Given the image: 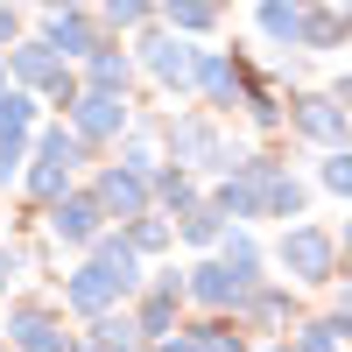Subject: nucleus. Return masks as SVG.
<instances>
[{"label":"nucleus","mask_w":352,"mask_h":352,"mask_svg":"<svg viewBox=\"0 0 352 352\" xmlns=\"http://www.w3.org/2000/svg\"><path fill=\"white\" fill-rule=\"evenodd\" d=\"M275 268L296 282V289H324V282H338V232L310 226V219H289L282 240H275Z\"/></svg>","instance_id":"nucleus-1"},{"label":"nucleus","mask_w":352,"mask_h":352,"mask_svg":"<svg viewBox=\"0 0 352 352\" xmlns=\"http://www.w3.org/2000/svg\"><path fill=\"white\" fill-rule=\"evenodd\" d=\"M162 148H169V162H184L197 176H226L240 162V148H232L219 134V120H204V113H169L162 120Z\"/></svg>","instance_id":"nucleus-2"},{"label":"nucleus","mask_w":352,"mask_h":352,"mask_svg":"<svg viewBox=\"0 0 352 352\" xmlns=\"http://www.w3.org/2000/svg\"><path fill=\"white\" fill-rule=\"evenodd\" d=\"M134 64L148 71L162 92H197V50H190V36H176V28L162 21H148V28H134Z\"/></svg>","instance_id":"nucleus-3"},{"label":"nucleus","mask_w":352,"mask_h":352,"mask_svg":"<svg viewBox=\"0 0 352 352\" xmlns=\"http://www.w3.org/2000/svg\"><path fill=\"white\" fill-rule=\"evenodd\" d=\"M64 120H71V134L85 141V148H120V134L134 127V113H127V92H92V85H85Z\"/></svg>","instance_id":"nucleus-4"},{"label":"nucleus","mask_w":352,"mask_h":352,"mask_svg":"<svg viewBox=\"0 0 352 352\" xmlns=\"http://www.w3.org/2000/svg\"><path fill=\"white\" fill-rule=\"evenodd\" d=\"M289 134H303L310 148H352V113L338 106V92H303L289 99Z\"/></svg>","instance_id":"nucleus-5"},{"label":"nucleus","mask_w":352,"mask_h":352,"mask_svg":"<svg viewBox=\"0 0 352 352\" xmlns=\"http://www.w3.org/2000/svg\"><path fill=\"white\" fill-rule=\"evenodd\" d=\"M8 345L14 352H64L78 331H64V310H50V303H36V296H14L8 303Z\"/></svg>","instance_id":"nucleus-6"},{"label":"nucleus","mask_w":352,"mask_h":352,"mask_svg":"<svg viewBox=\"0 0 352 352\" xmlns=\"http://www.w3.org/2000/svg\"><path fill=\"white\" fill-rule=\"evenodd\" d=\"M43 212H50V240H56V247H71V254H85V247L106 232V204L92 197V184H85V190L71 184L56 204H43Z\"/></svg>","instance_id":"nucleus-7"},{"label":"nucleus","mask_w":352,"mask_h":352,"mask_svg":"<svg viewBox=\"0 0 352 352\" xmlns=\"http://www.w3.org/2000/svg\"><path fill=\"white\" fill-rule=\"evenodd\" d=\"M254 282L261 275H240V268H226V261L212 254V261H197V268H184V303H197V310H240L254 296Z\"/></svg>","instance_id":"nucleus-8"},{"label":"nucleus","mask_w":352,"mask_h":352,"mask_svg":"<svg viewBox=\"0 0 352 352\" xmlns=\"http://www.w3.org/2000/svg\"><path fill=\"white\" fill-rule=\"evenodd\" d=\"M232 317H240V331H254V338H289V331L303 324V317H296V282L282 289V282L261 275V282H254V296L232 310Z\"/></svg>","instance_id":"nucleus-9"},{"label":"nucleus","mask_w":352,"mask_h":352,"mask_svg":"<svg viewBox=\"0 0 352 352\" xmlns=\"http://www.w3.org/2000/svg\"><path fill=\"white\" fill-rule=\"evenodd\" d=\"M106 36H113V28L85 8V0H78V8H50V21H43V43L64 56V64H85V56H92Z\"/></svg>","instance_id":"nucleus-10"},{"label":"nucleus","mask_w":352,"mask_h":352,"mask_svg":"<svg viewBox=\"0 0 352 352\" xmlns=\"http://www.w3.org/2000/svg\"><path fill=\"white\" fill-rule=\"evenodd\" d=\"M247 92V56H232V50H197V99L212 106V113H232Z\"/></svg>","instance_id":"nucleus-11"},{"label":"nucleus","mask_w":352,"mask_h":352,"mask_svg":"<svg viewBox=\"0 0 352 352\" xmlns=\"http://www.w3.org/2000/svg\"><path fill=\"white\" fill-rule=\"evenodd\" d=\"M92 197L106 204V219H141V212H155V184L148 176H134V169H120V162H106L99 176H92Z\"/></svg>","instance_id":"nucleus-12"},{"label":"nucleus","mask_w":352,"mask_h":352,"mask_svg":"<svg viewBox=\"0 0 352 352\" xmlns=\"http://www.w3.org/2000/svg\"><path fill=\"white\" fill-rule=\"evenodd\" d=\"M113 303H127V289L113 282L92 254H85L78 268L64 275V310H71V317H99V310H113Z\"/></svg>","instance_id":"nucleus-13"},{"label":"nucleus","mask_w":352,"mask_h":352,"mask_svg":"<svg viewBox=\"0 0 352 352\" xmlns=\"http://www.w3.org/2000/svg\"><path fill=\"white\" fill-rule=\"evenodd\" d=\"M56 71H64V56H56L43 36H21V43L8 50V85H28V92H43Z\"/></svg>","instance_id":"nucleus-14"},{"label":"nucleus","mask_w":352,"mask_h":352,"mask_svg":"<svg viewBox=\"0 0 352 352\" xmlns=\"http://www.w3.org/2000/svg\"><path fill=\"white\" fill-rule=\"evenodd\" d=\"M85 85H92V92H127V85H134V50H120V43H99L92 56H85V71H78Z\"/></svg>","instance_id":"nucleus-15"},{"label":"nucleus","mask_w":352,"mask_h":352,"mask_svg":"<svg viewBox=\"0 0 352 352\" xmlns=\"http://www.w3.org/2000/svg\"><path fill=\"white\" fill-rule=\"evenodd\" d=\"M296 352H345L352 345V310H324V317H303L296 331H289Z\"/></svg>","instance_id":"nucleus-16"},{"label":"nucleus","mask_w":352,"mask_h":352,"mask_svg":"<svg viewBox=\"0 0 352 352\" xmlns=\"http://www.w3.org/2000/svg\"><path fill=\"white\" fill-rule=\"evenodd\" d=\"M197 197H204L197 169H184V162H162V169H155V212H162V219H184Z\"/></svg>","instance_id":"nucleus-17"},{"label":"nucleus","mask_w":352,"mask_h":352,"mask_svg":"<svg viewBox=\"0 0 352 352\" xmlns=\"http://www.w3.org/2000/svg\"><path fill=\"white\" fill-rule=\"evenodd\" d=\"M85 331H92L106 352H148V338H141V324H134V310H127V303H113V310H99V317H85Z\"/></svg>","instance_id":"nucleus-18"},{"label":"nucleus","mask_w":352,"mask_h":352,"mask_svg":"<svg viewBox=\"0 0 352 352\" xmlns=\"http://www.w3.org/2000/svg\"><path fill=\"white\" fill-rule=\"evenodd\" d=\"M254 28H261V43H275V50H303V8H289V0H261Z\"/></svg>","instance_id":"nucleus-19"},{"label":"nucleus","mask_w":352,"mask_h":352,"mask_svg":"<svg viewBox=\"0 0 352 352\" xmlns=\"http://www.w3.org/2000/svg\"><path fill=\"white\" fill-rule=\"evenodd\" d=\"M226 226H232V219L212 204V190H204V197L190 204V212L176 219V240H184V247H219V240H226Z\"/></svg>","instance_id":"nucleus-20"},{"label":"nucleus","mask_w":352,"mask_h":352,"mask_svg":"<svg viewBox=\"0 0 352 352\" xmlns=\"http://www.w3.org/2000/svg\"><path fill=\"white\" fill-rule=\"evenodd\" d=\"M155 21H169L176 36H212L219 8H212V0H155Z\"/></svg>","instance_id":"nucleus-21"},{"label":"nucleus","mask_w":352,"mask_h":352,"mask_svg":"<svg viewBox=\"0 0 352 352\" xmlns=\"http://www.w3.org/2000/svg\"><path fill=\"white\" fill-rule=\"evenodd\" d=\"M190 338H197L204 352H254V345H247V331H240V317H232V310H204V324H190Z\"/></svg>","instance_id":"nucleus-22"},{"label":"nucleus","mask_w":352,"mask_h":352,"mask_svg":"<svg viewBox=\"0 0 352 352\" xmlns=\"http://www.w3.org/2000/svg\"><path fill=\"white\" fill-rule=\"evenodd\" d=\"M127 240H134V254H141V261H162V254L176 247V219L141 212V219H127Z\"/></svg>","instance_id":"nucleus-23"},{"label":"nucleus","mask_w":352,"mask_h":352,"mask_svg":"<svg viewBox=\"0 0 352 352\" xmlns=\"http://www.w3.org/2000/svg\"><path fill=\"white\" fill-rule=\"evenodd\" d=\"M162 162H169V155L155 148V127H127V134H120V169H134V176H148V184H155Z\"/></svg>","instance_id":"nucleus-24"},{"label":"nucleus","mask_w":352,"mask_h":352,"mask_svg":"<svg viewBox=\"0 0 352 352\" xmlns=\"http://www.w3.org/2000/svg\"><path fill=\"white\" fill-rule=\"evenodd\" d=\"M212 254L226 261V268H240V275H261V268H268V254H261V240H254L247 226H226V240H219Z\"/></svg>","instance_id":"nucleus-25"},{"label":"nucleus","mask_w":352,"mask_h":352,"mask_svg":"<svg viewBox=\"0 0 352 352\" xmlns=\"http://www.w3.org/2000/svg\"><path fill=\"white\" fill-rule=\"evenodd\" d=\"M99 21L113 28V36H134V28L155 21V0H99Z\"/></svg>","instance_id":"nucleus-26"},{"label":"nucleus","mask_w":352,"mask_h":352,"mask_svg":"<svg viewBox=\"0 0 352 352\" xmlns=\"http://www.w3.org/2000/svg\"><path fill=\"white\" fill-rule=\"evenodd\" d=\"M28 127H36V92H28V85H8V92H0V141L28 134Z\"/></svg>","instance_id":"nucleus-27"},{"label":"nucleus","mask_w":352,"mask_h":352,"mask_svg":"<svg viewBox=\"0 0 352 352\" xmlns=\"http://www.w3.org/2000/svg\"><path fill=\"white\" fill-rule=\"evenodd\" d=\"M345 43V14L338 8H310L303 14V50H338Z\"/></svg>","instance_id":"nucleus-28"},{"label":"nucleus","mask_w":352,"mask_h":352,"mask_svg":"<svg viewBox=\"0 0 352 352\" xmlns=\"http://www.w3.org/2000/svg\"><path fill=\"white\" fill-rule=\"evenodd\" d=\"M303 204H310V190L296 184V176H275V184H268V219H303Z\"/></svg>","instance_id":"nucleus-29"},{"label":"nucleus","mask_w":352,"mask_h":352,"mask_svg":"<svg viewBox=\"0 0 352 352\" xmlns=\"http://www.w3.org/2000/svg\"><path fill=\"white\" fill-rule=\"evenodd\" d=\"M317 184H324L331 197H352V148H324V162H317Z\"/></svg>","instance_id":"nucleus-30"},{"label":"nucleus","mask_w":352,"mask_h":352,"mask_svg":"<svg viewBox=\"0 0 352 352\" xmlns=\"http://www.w3.org/2000/svg\"><path fill=\"white\" fill-rule=\"evenodd\" d=\"M28 282V247H0V296Z\"/></svg>","instance_id":"nucleus-31"},{"label":"nucleus","mask_w":352,"mask_h":352,"mask_svg":"<svg viewBox=\"0 0 352 352\" xmlns=\"http://www.w3.org/2000/svg\"><path fill=\"white\" fill-rule=\"evenodd\" d=\"M21 43V14H14V0H0V50H14Z\"/></svg>","instance_id":"nucleus-32"},{"label":"nucleus","mask_w":352,"mask_h":352,"mask_svg":"<svg viewBox=\"0 0 352 352\" xmlns=\"http://www.w3.org/2000/svg\"><path fill=\"white\" fill-rule=\"evenodd\" d=\"M148 352H204V345H197V338H190V331H169V338H155V345H148Z\"/></svg>","instance_id":"nucleus-33"},{"label":"nucleus","mask_w":352,"mask_h":352,"mask_svg":"<svg viewBox=\"0 0 352 352\" xmlns=\"http://www.w3.org/2000/svg\"><path fill=\"white\" fill-rule=\"evenodd\" d=\"M338 275H345V289H338V310H352V261H338Z\"/></svg>","instance_id":"nucleus-34"},{"label":"nucleus","mask_w":352,"mask_h":352,"mask_svg":"<svg viewBox=\"0 0 352 352\" xmlns=\"http://www.w3.org/2000/svg\"><path fill=\"white\" fill-rule=\"evenodd\" d=\"M331 92H338V106H345V113H352V71H345V78H338V85H331Z\"/></svg>","instance_id":"nucleus-35"},{"label":"nucleus","mask_w":352,"mask_h":352,"mask_svg":"<svg viewBox=\"0 0 352 352\" xmlns=\"http://www.w3.org/2000/svg\"><path fill=\"white\" fill-rule=\"evenodd\" d=\"M338 261H352V219H345V232H338Z\"/></svg>","instance_id":"nucleus-36"},{"label":"nucleus","mask_w":352,"mask_h":352,"mask_svg":"<svg viewBox=\"0 0 352 352\" xmlns=\"http://www.w3.org/2000/svg\"><path fill=\"white\" fill-rule=\"evenodd\" d=\"M289 8H303V14H310V8H331V0H289Z\"/></svg>","instance_id":"nucleus-37"},{"label":"nucleus","mask_w":352,"mask_h":352,"mask_svg":"<svg viewBox=\"0 0 352 352\" xmlns=\"http://www.w3.org/2000/svg\"><path fill=\"white\" fill-rule=\"evenodd\" d=\"M0 92H8V50H0Z\"/></svg>","instance_id":"nucleus-38"},{"label":"nucleus","mask_w":352,"mask_h":352,"mask_svg":"<svg viewBox=\"0 0 352 352\" xmlns=\"http://www.w3.org/2000/svg\"><path fill=\"white\" fill-rule=\"evenodd\" d=\"M345 43H352V8H345Z\"/></svg>","instance_id":"nucleus-39"},{"label":"nucleus","mask_w":352,"mask_h":352,"mask_svg":"<svg viewBox=\"0 0 352 352\" xmlns=\"http://www.w3.org/2000/svg\"><path fill=\"white\" fill-rule=\"evenodd\" d=\"M50 8H78V0H50Z\"/></svg>","instance_id":"nucleus-40"},{"label":"nucleus","mask_w":352,"mask_h":352,"mask_svg":"<svg viewBox=\"0 0 352 352\" xmlns=\"http://www.w3.org/2000/svg\"><path fill=\"white\" fill-rule=\"evenodd\" d=\"M0 352H14V345H8V338H0Z\"/></svg>","instance_id":"nucleus-41"},{"label":"nucleus","mask_w":352,"mask_h":352,"mask_svg":"<svg viewBox=\"0 0 352 352\" xmlns=\"http://www.w3.org/2000/svg\"><path fill=\"white\" fill-rule=\"evenodd\" d=\"M345 8H352V0H345Z\"/></svg>","instance_id":"nucleus-42"},{"label":"nucleus","mask_w":352,"mask_h":352,"mask_svg":"<svg viewBox=\"0 0 352 352\" xmlns=\"http://www.w3.org/2000/svg\"><path fill=\"white\" fill-rule=\"evenodd\" d=\"M14 8H21V0H14Z\"/></svg>","instance_id":"nucleus-43"}]
</instances>
